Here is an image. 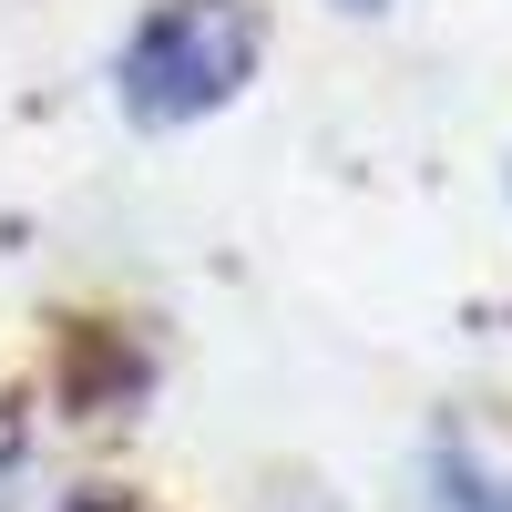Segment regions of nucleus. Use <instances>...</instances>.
<instances>
[{"instance_id": "obj_1", "label": "nucleus", "mask_w": 512, "mask_h": 512, "mask_svg": "<svg viewBox=\"0 0 512 512\" xmlns=\"http://www.w3.org/2000/svg\"><path fill=\"white\" fill-rule=\"evenodd\" d=\"M246 72H256L246 0H164L123 52V93L144 123H185V113H216Z\"/></svg>"}]
</instances>
